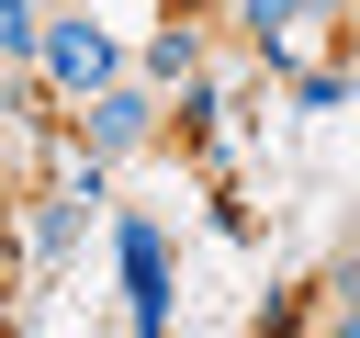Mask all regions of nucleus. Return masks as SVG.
Masks as SVG:
<instances>
[{
  "label": "nucleus",
  "mask_w": 360,
  "mask_h": 338,
  "mask_svg": "<svg viewBox=\"0 0 360 338\" xmlns=\"http://www.w3.org/2000/svg\"><path fill=\"white\" fill-rule=\"evenodd\" d=\"M124 304H135V327H158V315H169V259H158V225H124Z\"/></svg>",
  "instance_id": "1"
},
{
  "label": "nucleus",
  "mask_w": 360,
  "mask_h": 338,
  "mask_svg": "<svg viewBox=\"0 0 360 338\" xmlns=\"http://www.w3.org/2000/svg\"><path fill=\"white\" fill-rule=\"evenodd\" d=\"M45 68H56L68 90H90V79H112V34H101V23H56V45H45Z\"/></svg>",
  "instance_id": "2"
},
{
  "label": "nucleus",
  "mask_w": 360,
  "mask_h": 338,
  "mask_svg": "<svg viewBox=\"0 0 360 338\" xmlns=\"http://www.w3.org/2000/svg\"><path fill=\"white\" fill-rule=\"evenodd\" d=\"M135 124H146V101H135V90H112V101H101V146H124Z\"/></svg>",
  "instance_id": "3"
}]
</instances>
